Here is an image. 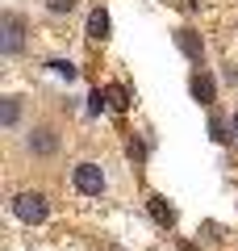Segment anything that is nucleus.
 Returning a JSON list of instances; mask_svg holds the SVG:
<instances>
[{"label":"nucleus","mask_w":238,"mask_h":251,"mask_svg":"<svg viewBox=\"0 0 238 251\" xmlns=\"http://www.w3.org/2000/svg\"><path fill=\"white\" fill-rule=\"evenodd\" d=\"M4 38H0V46H4V54H17L21 46H25V25H21L17 13H4Z\"/></svg>","instance_id":"3"},{"label":"nucleus","mask_w":238,"mask_h":251,"mask_svg":"<svg viewBox=\"0 0 238 251\" xmlns=\"http://www.w3.org/2000/svg\"><path fill=\"white\" fill-rule=\"evenodd\" d=\"M146 209H150V218H155L163 230H171V226H176V209H171L163 197H150V201H146Z\"/></svg>","instance_id":"6"},{"label":"nucleus","mask_w":238,"mask_h":251,"mask_svg":"<svg viewBox=\"0 0 238 251\" xmlns=\"http://www.w3.org/2000/svg\"><path fill=\"white\" fill-rule=\"evenodd\" d=\"M75 4H79V0H46V13H54V17H67Z\"/></svg>","instance_id":"11"},{"label":"nucleus","mask_w":238,"mask_h":251,"mask_svg":"<svg viewBox=\"0 0 238 251\" xmlns=\"http://www.w3.org/2000/svg\"><path fill=\"white\" fill-rule=\"evenodd\" d=\"M176 46L196 63V67L205 63V42H201V34H196V29H176Z\"/></svg>","instance_id":"5"},{"label":"nucleus","mask_w":238,"mask_h":251,"mask_svg":"<svg viewBox=\"0 0 238 251\" xmlns=\"http://www.w3.org/2000/svg\"><path fill=\"white\" fill-rule=\"evenodd\" d=\"M88 38H92V42H105V38H109V13L105 9H92L88 13Z\"/></svg>","instance_id":"8"},{"label":"nucleus","mask_w":238,"mask_h":251,"mask_svg":"<svg viewBox=\"0 0 238 251\" xmlns=\"http://www.w3.org/2000/svg\"><path fill=\"white\" fill-rule=\"evenodd\" d=\"M125 151H130V159H134V163H142V155H146V147H142L138 138H130V147H125Z\"/></svg>","instance_id":"13"},{"label":"nucleus","mask_w":238,"mask_h":251,"mask_svg":"<svg viewBox=\"0 0 238 251\" xmlns=\"http://www.w3.org/2000/svg\"><path fill=\"white\" fill-rule=\"evenodd\" d=\"M25 147H29L34 155H42V159H46V155L59 151V134H54L50 126H34V130H29V138H25Z\"/></svg>","instance_id":"4"},{"label":"nucleus","mask_w":238,"mask_h":251,"mask_svg":"<svg viewBox=\"0 0 238 251\" xmlns=\"http://www.w3.org/2000/svg\"><path fill=\"white\" fill-rule=\"evenodd\" d=\"M50 72H59V75H67V80H75V63H63V59H54V63H50Z\"/></svg>","instance_id":"12"},{"label":"nucleus","mask_w":238,"mask_h":251,"mask_svg":"<svg viewBox=\"0 0 238 251\" xmlns=\"http://www.w3.org/2000/svg\"><path fill=\"white\" fill-rule=\"evenodd\" d=\"M105 97H109V92H92V97H88V100H92V105H88V109H92V113H100V109H105V105H109V100H105Z\"/></svg>","instance_id":"14"},{"label":"nucleus","mask_w":238,"mask_h":251,"mask_svg":"<svg viewBox=\"0 0 238 251\" xmlns=\"http://www.w3.org/2000/svg\"><path fill=\"white\" fill-rule=\"evenodd\" d=\"M13 218H21L25 226H42L46 218H50V201H46V193H34V188H25V193H17V197L9 201Z\"/></svg>","instance_id":"1"},{"label":"nucleus","mask_w":238,"mask_h":251,"mask_svg":"<svg viewBox=\"0 0 238 251\" xmlns=\"http://www.w3.org/2000/svg\"><path fill=\"white\" fill-rule=\"evenodd\" d=\"M234 138H238V113H234Z\"/></svg>","instance_id":"15"},{"label":"nucleus","mask_w":238,"mask_h":251,"mask_svg":"<svg viewBox=\"0 0 238 251\" xmlns=\"http://www.w3.org/2000/svg\"><path fill=\"white\" fill-rule=\"evenodd\" d=\"M192 97L201 100V105H213V100H217V92H213V75H209V72H196V75H192Z\"/></svg>","instance_id":"7"},{"label":"nucleus","mask_w":238,"mask_h":251,"mask_svg":"<svg viewBox=\"0 0 238 251\" xmlns=\"http://www.w3.org/2000/svg\"><path fill=\"white\" fill-rule=\"evenodd\" d=\"M109 105L113 109H130V92H125L121 84H113V88H109Z\"/></svg>","instance_id":"10"},{"label":"nucleus","mask_w":238,"mask_h":251,"mask_svg":"<svg viewBox=\"0 0 238 251\" xmlns=\"http://www.w3.org/2000/svg\"><path fill=\"white\" fill-rule=\"evenodd\" d=\"M71 184H75V193H84V197H100L109 180H105V168H100V163L84 159V163L71 168Z\"/></svg>","instance_id":"2"},{"label":"nucleus","mask_w":238,"mask_h":251,"mask_svg":"<svg viewBox=\"0 0 238 251\" xmlns=\"http://www.w3.org/2000/svg\"><path fill=\"white\" fill-rule=\"evenodd\" d=\"M17 117H21V100H17V97H4V109H0V122H4V126H17Z\"/></svg>","instance_id":"9"}]
</instances>
